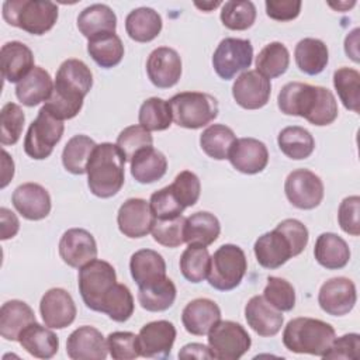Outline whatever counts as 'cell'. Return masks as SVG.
<instances>
[{
  "label": "cell",
  "instance_id": "6da1fadb",
  "mask_svg": "<svg viewBox=\"0 0 360 360\" xmlns=\"http://www.w3.org/2000/svg\"><path fill=\"white\" fill-rule=\"evenodd\" d=\"M277 105L283 114L302 117L316 127L332 124L339 112L338 101L329 89L301 82L284 84L277 96Z\"/></svg>",
  "mask_w": 360,
  "mask_h": 360
},
{
  "label": "cell",
  "instance_id": "7a4b0ae2",
  "mask_svg": "<svg viewBox=\"0 0 360 360\" xmlns=\"http://www.w3.org/2000/svg\"><path fill=\"white\" fill-rule=\"evenodd\" d=\"M93 86V75L80 59H66L56 72L53 90L45 101V108L59 120L75 118L83 107V100Z\"/></svg>",
  "mask_w": 360,
  "mask_h": 360
},
{
  "label": "cell",
  "instance_id": "3957f363",
  "mask_svg": "<svg viewBox=\"0 0 360 360\" xmlns=\"http://www.w3.org/2000/svg\"><path fill=\"white\" fill-rule=\"evenodd\" d=\"M307 226L294 218L281 221L273 231L257 238L253 252L257 263L264 269H278L291 257L298 256L308 245Z\"/></svg>",
  "mask_w": 360,
  "mask_h": 360
},
{
  "label": "cell",
  "instance_id": "277c9868",
  "mask_svg": "<svg viewBox=\"0 0 360 360\" xmlns=\"http://www.w3.org/2000/svg\"><path fill=\"white\" fill-rule=\"evenodd\" d=\"M125 156L115 143H98L87 162V184L100 198L115 195L125 181Z\"/></svg>",
  "mask_w": 360,
  "mask_h": 360
},
{
  "label": "cell",
  "instance_id": "5b68a950",
  "mask_svg": "<svg viewBox=\"0 0 360 360\" xmlns=\"http://www.w3.org/2000/svg\"><path fill=\"white\" fill-rule=\"evenodd\" d=\"M335 338L336 332L332 325L308 316L291 319L283 332V343L287 350L321 357L329 349Z\"/></svg>",
  "mask_w": 360,
  "mask_h": 360
},
{
  "label": "cell",
  "instance_id": "8992f818",
  "mask_svg": "<svg viewBox=\"0 0 360 360\" xmlns=\"http://www.w3.org/2000/svg\"><path fill=\"white\" fill-rule=\"evenodd\" d=\"M58 15V6L49 0H7L3 3L4 21L32 35H44L52 30Z\"/></svg>",
  "mask_w": 360,
  "mask_h": 360
},
{
  "label": "cell",
  "instance_id": "52a82bcc",
  "mask_svg": "<svg viewBox=\"0 0 360 360\" xmlns=\"http://www.w3.org/2000/svg\"><path fill=\"white\" fill-rule=\"evenodd\" d=\"M174 124L187 129H198L218 117V101L201 91H181L169 100Z\"/></svg>",
  "mask_w": 360,
  "mask_h": 360
},
{
  "label": "cell",
  "instance_id": "ba28073f",
  "mask_svg": "<svg viewBox=\"0 0 360 360\" xmlns=\"http://www.w3.org/2000/svg\"><path fill=\"white\" fill-rule=\"evenodd\" d=\"M248 270V260L242 248L226 243L219 246L210 260L208 284L218 291L236 288Z\"/></svg>",
  "mask_w": 360,
  "mask_h": 360
},
{
  "label": "cell",
  "instance_id": "9c48e42d",
  "mask_svg": "<svg viewBox=\"0 0 360 360\" xmlns=\"http://www.w3.org/2000/svg\"><path fill=\"white\" fill-rule=\"evenodd\" d=\"M117 284L115 269L111 263L93 259L79 270V292L87 308L100 312L105 294Z\"/></svg>",
  "mask_w": 360,
  "mask_h": 360
},
{
  "label": "cell",
  "instance_id": "30bf717a",
  "mask_svg": "<svg viewBox=\"0 0 360 360\" xmlns=\"http://www.w3.org/2000/svg\"><path fill=\"white\" fill-rule=\"evenodd\" d=\"M63 131V121L42 107L28 127L24 138V152L35 160L46 159L53 152L55 145L62 139Z\"/></svg>",
  "mask_w": 360,
  "mask_h": 360
},
{
  "label": "cell",
  "instance_id": "8fae6325",
  "mask_svg": "<svg viewBox=\"0 0 360 360\" xmlns=\"http://www.w3.org/2000/svg\"><path fill=\"white\" fill-rule=\"evenodd\" d=\"M252 345L246 329L233 321H218L208 332V347L214 359L238 360Z\"/></svg>",
  "mask_w": 360,
  "mask_h": 360
},
{
  "label": "cell",
  "instance_id": "7c38bea8",
  "mask_svg": "<svg viewBox=\"0 0 360 360\" xmlns=\"http://www.w3.org/2000/svg\"><path fill=\"white\" fill-rule=\"evenodd\" d=\"M252 42L249 39L229 37L218 44L212 55V66L221 79L231 80L236 73L246 70L252 65Z\"/></svg>",
  "mask_w": 360,
  "mask_h": 360
},
{
  "label": "cell",
  "instance_id": "4fadbf2b",
  "mask_svg": "<svg viewBox=\"0 0 360 360\" xmlns=\"http://www.w3.org/2000/svg\"><path fill=\"white\" fill-rule=\"evenodd\" d=\"M287 200L300 210H314L323 200V183L308 169L292 170L284 183Z\"/></svg>",
  "mask_w": 360,
  "mask_h": 360
},
{
  "label": "cell",
  "instance_id": "5bb4252c",
  "mask_svg": "<svg viewBox=\"0 0 360 360\" xmlns=\"http://www.w3.org/2000/svg\"><path fill=\"white\" fill-rule=\"evenodd\" d=\"M357 301L354 283L347 277H333L325 281L318 292V304L328 315L343 316Z\"/></svg>",
  "mask_w": 360,
  "mask_h": 360
},
{
  "label": "cell",
  "instance_id": "9a60e30c",
  "mask_svg": "<svg viewBox=\"0 0 360 360\" xmlns=\"http://www.w3.org/2000/svg\"><path fill=\"white\" fill-rule=\"evenodd\" d=\"M176 340V328L169 321H153L143 325L138 333L142 357L165 359L170 354Z\"/></svg>",
  "mask_w": 360,
  "mask_h": 360
},
{
  "label": "cell",
  "instance_id": "2e32d148",
  "mask_svg": "<svg viewBox=\"0 0 360 360\" xmlns=\"http://www.w3.org/2000/svg\"><path fill=\"white\" fill-rule=\"evenodd\" d=\"M146 73L158 89L173 87L181 76V58L173 48L159 46L148 56Z\"/></svg>",
  "mask_w": 360,
  "mask_h": 360
},
{
  "label": "cell",
  "instance_id": "e0dca14e",
  "mask_svg": "<svg viewBox=\"0 0 360 360\" xmlns=\"http://www.w3.org/2000/svg\"><path fill=\"white\" fill-rule=\"evenodd\" d=\"M271 94L270 80L256 70H246L235 80L232 96L245 110H259L269 103Z\"/></svg>",
  "mask_w": 360,
  "mask_h": 360
},
{
  "label": "cell",
  "instance_id": "ac0fdd59",
  "mask_svg": "<svg viewBox=\"0 0 360 360\" xmlns=\"http://www.w3.org/2000/svg\"><path fill=\"white\" fill-rule=\"evenodd\" d=\"M155 219L149 202L143 198H128L117 214L121 233L132 239L146 236L152 231Z\"/></svg>",
  "mask_w": 360,
  "mask_h": 360
},
{
  "label": "cell",
  "instance_id": "d6986e66",
  "mask_svg": "<svg viewBox=\"0 0 360 360\" xmlns=\"http://www.w3.org/2000/svg\"><path fill=\"white\" fill-rule=\"evenodd\" d=\"M39 312L44 323L51 329H63L73 323L76 305L72 295L63 288L48 290L39 302Z\"/></svg>",
  "mask_w": 360,
  "mask_h": 360
},
{
  "label": "cell",
  "instance_id": "ffe728a7",
  "mask_svg": "<svg viewBox=\"0 0 360 360\" xmlns=\"http://www.w3.org/2000/svg\"><path fill=\"white\" fill-rule=\"evenodd\" d=\"M59 256L70 267H82L97 256L94 236L83 228L68 229L59 240Z\"/></svg>",
  "mask_w": 360,
  "mask_h": 360
},
{
  "label": "cell",
  "instance_id": "44dd1931",
  "mask_svg": "<svg viewBox=\"0 0 360 360\" xmlns=\"http://www.w3.org/2000/svg\"><path fill=\"white\" fill-rule=\"evenodd\" d=\"M107 352V339L89 325L75 329L66 340V353L72 360H104Z\"/></svg>",
  "mask_w": 360,
  "mask_h": 360
},
{
  "label": "cell",
  "instance_id": "7402d4cb",
  "mask_svg": "<svg viewBox=\"0 0 360 360\" xmlns=\"http://www.w3.org/2000/svg\"><path fill=\"white\" fill-rule=\"evenodd\" d=\"M228 159L238 172L256 174L266 169L269 150L267 146L256 138H239L233 142Z\"/></svg>",
  "mask_w": 360,
  "mask_h": 360
},
{
  "label": "cell",
  "instance_id": "603a6c76",
  "mask_svg": "<svg viewBox=\"0 0 360 360\" xmlns=\"http://www.w3.org/2000/svg\"><path fill=\"white\" fill-rule=\"evenodd\" d=\"M11 202L18 214L30 221L46 218L52 207L49 193L38 183L20 184L11 195Z\"/></svg>",
  "mask_w": 360,
  "mask_h": 360
},
{
  "label": "cell",
  "instance_id": "cb8c5ba5",
  "mask_svg": "<svg viewBox=\"0 0 360 360\" xmlns=\"http://www.w3.org/2000/svg\"><path fill=\"white\" fill-rule=\"evenodd\" d=\"M245 318L248 325L263 338L277 335L284 322L281 311L269 304L263 295H253L248 301L245 305Z\"/></svg>",
  "mask_w": 360,
  "mask_h": 360
},
{
  "label": "cell",
  "instance_id": "d4e9b609",
  "mask_svg": "<svg viewBox=\"0 0 360 360\" xmlns=\"http://www.w3.org/2000/svg\"><path fill=\"white\" fill-rule=\"evenodd\" d=\"M218 321H221V309L217 302L210 298H195L190 301L181 312L184 329L195 336L208 335Z\"/></svg>",
  "mask_w": 360,
  "mask_h": 360
},
{
  "label": "cell",
  "instance_id": "484cf974",
  "mask_svg": "<svg viewBox=\"0 0 360 360\" xmlns=\"http://www.w3.org/2000/svg\"><path fill=\"white\" fill-rule=\"evenodd\" d=\"M1 75L8 83H18L34 68L32 51L20 41H10L1 46Z\"/></svg>",
  "mask_w": 360,
  "mask_h": 360
},
{
  "label": "cell",
  "instance_id": "4316f807",
  "mask_svg": "<svg viewBox=\"0 0 360 360\" xmlns=\"http://www.w3.org/2000/svg\"><path fill=\"white\" fill-rule=\"evenodd\" d=\"M32 308L20 300H11L0 308V335L6 340L18 342L21 332L32 322H35Z\"/></svg>",
  "mask_w": 360,
  "mask_h": 360
},
{
  "label": "cell",
  "instance_id": "83f0119b",
  "mask_svg": "<svg viewBox=\"0 0 360 360\" xmlns=\"http://www.w3.org/2000/svg\"><path fill=\"white\" fill-rule=\"evenodd\" d=\"M53 90L51 75L41 66H34L32 70L17 83L15 96L27 107H35L46 101Z\"/></svg>",
  "mask_w": 360,
  "mask_h": 360
},
{
  "label": "cell",
  "instance_id": "f1b7e54d",
  "mask_svg": "<svg viewBox=\"0 0 360 360\" xmlns=\"http://www.w3.org/2000/svg\"><path fill=\"white\" fill-rule=\"evenodd\" d=\"M314 256L328 270L343 269L350 260V249L343 238L332 232H323L316 238Z\"/></svg>",
  "mask_w": 360,
  "mask_h": 360
},
{
  "label": "cell",
  "instance_id": "f546056e",
  "mask_svg": "<svg viewBox=\"0 0 360 360\" xmlns=\"http://www.w3.org/2000/svg\"><path fill=\"white\" fill-rule=\"evenodd\" d=\"M18 343L25 352L37 359H51L58 353L59 339L46 325L37 321L30 323L20 335Z\"/></svg>",
  "mask_w": 360,
  "mask_h": 360
},
{
  "label": "cell",
  "instance_id": "4dcf8cb0",
  "mask_svg": "<svg viewBox=\"0 0 360 360\" xmlns=\"http://www.w3.org/2000/svg\"><path fill=\"white\" fill-rule=\"evenodd\" d=\"M163 21L158 11L150 7H138L125 18V31L136 42H150L162 31Z\"/></svg>",
  "mask_w": 360,
  "mask_h": 360
},
{
  "label": "cell",
  "instance_id": "1f68e13d",
  "mask_svg": "<svg viewBox=\"0 0 360 360\" xmlns=\"http://www.w3.org/2000/svg\"><path fill=\"white\" fill-rule=\"evenodd\" d=\"M221 232L218 218L208 211H198L186 218L184 222V242L195 246H210L214 243Z\"/></svg>",
  "mask_w": 360,
  "mask_h": 360
},
{
  "label": "cell",
  "instance_id": "d6a6232c",
  "mask_svg": "<svg viewBox=\"0 0 360 360\" xmlns=\"http://www.w3.org/2000/svg\"><path fill=\"white\" fill-rule=\"evenodd\" d=\"M77 28L87 39L100 34L115 32L117 15L107 4L96 3L80 11Z\"/></svg>",
  "mask_w": 360,
  "mask_h": 360
},
{
  "label": "cell",
  "instance_id": "836d02e7",
  "mask_svg": "<svg viewBox=\"0 0 360 360\" xmlns=\"http://www.w3.org/2000/svg\"><path fill=\"white\" fill-rule=\"evenodd\" d=\"M167 170L166 156L153 146L139 150L131 160V174L141 184L160 180Z\"/></svg>",
  "mask_w": 360,
  "mask_h": 360
},
{
  "label": "cell",
  "instance_id": "e575fe53",
  "mask_svg": "<svg viewBox=\"0 0 360 360\" xmlns=\"http://www.w3.org/2000/svg\"><path fill=\"white\" fill-rule=\"evenodd\" d=\"M129 271L138 287L145 285L166 277V262L156 250L141 249L131 256Z\"/></svg>",
  "mask_w": 360,
  "mask_h": 360
},
{
  "label": "cell",
  "instance_id": "d590c367",
  "mask_svg": "<svg viewBox=\"0 0 360 360\" xmlns=\"http://www.w3.org/2000/svg\"><path fill=\"white\" fill-rule=\"evenodd\" d=\"M297 68L309 76L319 75L328 65L329 52L323 41L318 38H304L294 49Z\"/></svg>",
  "mask_w": 360,
  "mask_h": 360
},
{
  "label": "cell",
  "instance_id": "8d00e7d4",
  "mask_svg": "<svg viewBox=\"0 0 360 360\" xmlns=\"http://www.w3.org/2000/svg\"><path fill=\"white\" fill-rule=\"evenodd\" d=\"M176 285L169 277L152 281L138 288V302L150 312H162L169 309L176 300Z\"/></svg>",
  "mask_w": 360,
  "mask_h": 360
},
{
  "label": "cell",
  "instance_id": "74e56055",
  "mask_svg": "<svg viewBox=\"0 0 360 360\" xmlns=\"http://www.w3.org/2000/svg\"><path fill=\"white\" fill-rule=\"evenodd\" d=\"M87 52L98 66L110 69L122 60L124 44L115 32H105L89 39Z\"/></svg>",
  "mask_w": 360,
  "mask_h": 360
},
{
  "label": "cell",
  "instance_id": "f35d334b",
  "mask_svg": "<svg viewBox=\"0 0 360 360\" xmlns=\"http://www.w3.org/2000/svg\"><path fill=\"white\" fill-rule=\"evenodd\" d=\"M277 143L280 150L292 160L307 159L315 149L312 134L298 125L283 128L277 136Z\"/></svg>",
  "mask_w": 360,
  "mask_h": 360
},
{
  "label": "cell",
  "instance_id": "ab89813d",
  "mask_svg": "<svg viewBox=\"0 0 360 360\" xmlns=\"http://www.w3.org/2000/svg\"><path fill=\"white\" fill-rule=\"evenodd\" d=\"M236 141L235 132L224 124H212L200 136V146L204 153L215 160L228 159L229 150Z\"/></svg>",
  "mask_w": 360,
  "mask_h": 360
},
{
  "label": "cell",
  "instance_id": "60d3db41",
  "mask_svg": "<svg viewBox=\"0 0 360 360\" xmlns=\"http://www.w3.org/2000/svg\"><path fill=\"white\" fill-rule=\"evenodd\" d=\"M97 143L87 135L72 136L62 152L63 167L72 174H84L87 169V162Z\"/></svg>",
  "mask_w": 360,
  "mask_h": 360
},
{
  "label": "cell",
  "instance_id": "b9f144b4",
  "mask_svg": "<svg viewBox=\"0 0 360 360\" xmlns=\"http://www.w3.org/2000/svg\"><path fill=\"white\" fill-rule=\"evenodd\" d=\"M290 65V52L281 42L267 44L256 56V72L266 79H274L284 75Z\"/></svg>",
  "mask_w": 360,
  "mask_h": 360
},
{
  "label": "cell",
  "instance_id": "7bdbcfd3",
  "mask_svg": "<svg viewBox=\"0 0 360 360\" xmlns=\"http://www.w3.org/2000/svg\"><path fill=\"white\" fill-rule=\"evenodd\" d=\"M335 90L345 108L360 111V73L352 68H339L333 73Z\"/></svg>",
  "mask_w": 360,
  "mask_h": 360
},
{
  "label": "cell",
  "instance_id": "ee69618b",
  "mask_svg": "<svg viewBox=\"0 0 360 360\" xmlns=\"http://www.w3.org/2000/svg\"><path fill=\"white\" fill-rule=\"evenodd\" d=\"M134 297L125 284L117 283L104 297L100 312L115 322H125L134 314Z\"/></svg>",
  "mask_w": 360,
  "mask_h": 360
},
{
  "label": "cell",
  "instance_id": "f6af8a7d",
  "mask_svg": "<svg viewBox=\"0 0 360 360\" xmlns=\"http://www.w3.org/2000/svg\"><path fill=\"white\" fill-rule=\"evenodd\" d=\"M210 260L211 256L205 246L188 245V248L180 256V271L190 283H201L208 276Z\"/></svg>",
  "mask_w": 360,
  "mask_h": 360
},
{
  "label": "cell",
  "instance_id": "bcb514c9",
  "mask_svg": "<svg viewBox=\"0 0 360 360\" xmlns=\"http://www.w3.org/2000/svg\"><path fill=\"white\" fill-rule=\"evenodd\" d=\"M139 125L150 131H165L172 125L173 117L169 101L160 97H150L145 100L138 114Z\"/></svg>",
  "mask_w": 360,
  "mask_h": 360
},
{
  "label": "cell",
  "instance_id": "7dc6e473",
  "mask_svg": "<svg viewBox=\"0 0 360 360\" xmlns=\"http://www.w3.org/2000/svg\"><path fill=\"white\" fill-rule=\"evenodd\" d=\"M222 24L232 31H245L250 28L256 20V7L249 0H231L222 4Z\"/></svg>",
  "mask_w": 360,
  "mask_h": 360
},
{
  "label": "cell",
  "instance_id": "c3c4849f",
  "mask_svg": "<svg viewBox=\"0 0 360 360\" xmlns=\"http://www.w3.org/2000/svg\"><path fill=\"white\" fill-rule=\"evenodd\" d=\"M25 115L21 107L15 103H7L0 111V142L1 145H14L18 142Z\"/></svg>",
  "mask_w": 360,
  "mask_h": 360
},
{
  "label": "cell",
  "instance_id": "681fc988",
  "mask_svg": "<svg viewBox=\"0 0 360 360\" xmlns=\"http://www.w3.org/2000/svg\"><path fill=\"white\" fill-rule=\"evenodd\" d=\"M264 300L276 309L284 312L295 307V290L290 281L281 277L270 276L263 291Z\"/></svg>",
  "mask_w": 360,
  "mask_h": 360
},
{
  "label": "cell",
  "instance_id": "f907efd6",
  "mask_svg": "<svg viewBox=\"0 0 360 360\" xmlns=\"http://www.w3.org/2000/svg\"><path fill=\"white\" fill-rule=\"evenodd\" d=\"M152 143L153 138L148 129L141 125H129L120 132L115 145L124 153L125 159L131 162L139 150L152 146Z\"/></svg>",
  "mask_w": 360,
  "mask_h": 360
},
{
  "label": "cell",
  "instance_id": "816d5d0a",
  "mask_svg": "<svg viewBox=\"0 0 360 360\" xmlns=\"http://www.w3.org/2000/svg\"><path fill=\"white\" fill-rule=\"evenodd\" d=\"M184 222L186 217L180 215L169 219H155L152 236L155 242L166 248H177L184 243Z\"/></svg>",
  "mask_w": 360,
  "mask_h": 360
},
{
  "label": "cell",
  "instance_id": "f5cc1de1",
  "mask_svg": "<svg viewBox=\"0 0 360 360\" xmlns=\"http://www.w3.org/2000/svg\"><path fill=\"white\" fill-rule=\"evenodd\" d=\"M170 187H172L176 198L180 201V204L184 208L193 207L200 198V193H201L200 179L195 173H193L190 170L180 172L174 177Z\"/></svg>",
  "mask_w": 360,
  "mask_h": 360
},
{
  "label": "cell",
  "instance_id": "db71d44e",
  "mask_svg": "<svg viewBox=\"0 0 360 360\" xmlns=\"http://www.w3.org/2000/svg\"><path fill=\"white\" fill-rule=\"evenodd\" d=\"M150 210L158 219H169L180 217L184 211V207L176 198L170 186H166L150 195L149 200Z\"/></svg>",
  "mask_w": 360,
  "mask_h": 360
},
{
  "label": "cell",
  "instance_id": "11a10c76",
  "mask_svg": "<svg viewBox=\"0 0 360 360\" xmlns=\"http://www.w3.org/2000/svg\"><path fill=\"white\" fill-rule=\"evenodd\" d=\"M107 347L114 360H132L141 356L138 335L132 332H112L107 336Z\"/></svg>",
  "mask_w": 360,
  "mask_h": 360
},
{
  "label": "cell",
  "instance_id": "9f6ffc18",
  "mask_svg": "<svg viewBox=\"0 0 360 360\" xmlns=\"http://www.w3.org/2000/svg\"><path fill=\"white\" fill-rule=\"evenodd\" d=\"M360 197L349 195L342 200L338 210V221L343 232L359 236L360 235Z\"/></svg>",
  "mask_w": 360,
  "mask_h": 360
},
{
  "label": "cell",
  "instance_id": "6f0895ef",
  "mask_svg": "<svg viewBox=\"0 0 360 360\" xmlns=\"http://www.w3.org/2000/svg\"><path fill=\"white\" fill-rule=\"evenodd\" d=\"M323 359H349L357 360L360 357V335L346 333L340 338H335L329 349L323 353Z\"/></svg>",
  "mask_w": 360,
  "mask_h": 360
},
{
  "label": "cell",
  "instance_id": "680465c9",
  "mask_svg": "<svg viewBox=\"0 0 360 360\" xmlns=\"http://www.w3.org/2000/svg\"><path fill=\"white\" fill-rule=\"evenodd\" d=\"M266 14L276 21H290L298 17L302 3L300 0H267Z\"/></svg>",
  "mask_w": 360,
  "mask_h": 360
},
{
  "label": "cell",
  "instance_id": "91938a15",
  "mask_svg": "<svg viewBox=\"0 0 360 360\" xmlns=\"http://www.w3.org/2000/svg\"><path fill=\"white\" fill-rule=\"evenodd\" d=\"M20 229V221L13 211L6 207L0 208V238L1 240L14 238Z\"/></svg>",
  "mask_w": 360,
  "mask_h": 360
},
{
  "label": "cell",
  "instance_id": "94428289",
  "mask_svg": "<svg viewBox=\"0 0 360 360\" xmlns=\"http://www.w3.org/2000/svg\"><path fill=\"white\" fill-rule=\"evenodd\" d=\"M179 359H214L208 346L202 343H188L179 352Z\"/></svg>",
  "mask_w": 360,
  "mask_h": 360
},
{
  "label": "cell",
  "instance_id": "6125c7cd",
  "mask_svg": "<svg viewBox=\"0 0 360 360\" xmlns=\"http://www.w3.org/2000/svg\"><path fill=\"white\" fill-rule=\"evenodd\" d=\"M359 32H360V30L354 28L345 38V52H346L347 58H350L356 63L360 60V58H359V46H357L359 45Z\"/></svg>",
  "mask_w": 360,
  "mask_h": 360
},
{
  "label": "cell",
  "instance_id": "be15d7a7",
  "mask_svg": "<svg viewBox=\"0 0 360 360\" xmlns=\"http://www.w3.org/2000/svg\"><path fill=\"white\" fill-rule=\"evenodd\" d=\"M1 156H3L1 158V167H3V170H1V184H0V187L4 188L10 183L13 176H14V162H13V159L10 158V155L4 149L1 150Z\"/></svg>",
  "mask_w": 360,
  "mask_h": 360
},
{
  "label": "cell",
  "instance_id": "e7e4bbea",
  "mask_svg": "<svg viewBox=\"0 0 360 360\" xmlns=\"http://www.w3.org/2000/svg\"><path fill=\"white\" fill-rule=\"evenodd\" d=\"M194 6L201 8L202 11H211L215 7L221 6V1H202V3H194Z\"/></svg>",
  "mask_w": 360,
  "mask_h": 360
},
{
  "label": "cell",
  "instance_id": "03108f58",
  "mask_svg": "<svg viewBox=\"0 0 360 360\" xmlns=\"http://www.w3.org/2000/svg\"><path fill=\"white\" fill-rule=\"evenodd\" d=\"M332 8H335V10H342V11H345V10H349V8H352L354 4H356V1H342V3H328Z\"/></svg>",
  "mask_w": 360,
  "mask_h": 360
}]
</instances>
